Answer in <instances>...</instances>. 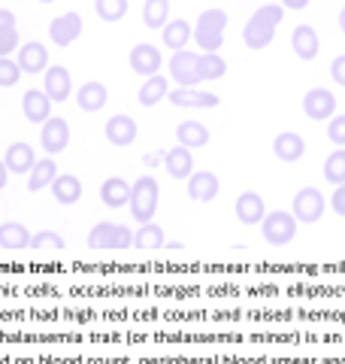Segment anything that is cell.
<instances>
[{
  "label": "cell",
  "mask_w": 345,
  "mask_h": 364,
  "mask_svg": "<svg viewBox=\"0 0 345 364\" xmlns=\"http://www.w3.org/2000/svg\"><path fill=\"white\" fill-rule=\"evenodd\" d=\"M167 100L172 107L182 109H215L218 107V95L212 91H197V88H172V95H167Z\"/></svg>",
  "instance_id": "8fae6325"
},
{
  "label": "cell",
  "mask_w": 345,
  "mask_h": 364,
  "mask_svg": "<svg viewBox=\"0 0 345 364\" xmlns=\"http://www.w3.org/2000/svg\"><path fill=\"white\" fill-rule=\"evenodd\" d=\"M330 76H333V82L345 88V55H336V58H333V64H330Z\"/></svg>",
  "instance_id": "ab89813d"
},
{
  "label": "cell",
  "mask_w": 345,
  "mask_h": 364,
  "mask_svg": "<svg viewBox=\"0 0 345 364\" xmlns=\"http://www.w3.org/2000/svg\"><path fill=\"white\" fill-rule=\"evenodd\" d=\"M18 79H21V67H18V61H13V58H0V85H4V88H13Z\"/></svg>",
  "instance_id": "74e56055"
},
{
  "label": "cell",
  "mask_w": 345,
  "mask_h": 364,
  "mask_svg": "<svg viewBox=\"0 0 345 364\" xmlns=\"http://www.w3.org/2000/svg\"><path fill=\"white\" fill-rule=\"evenodd\" d=\"M261 231H263V240L267 243L285 246L297 237V219H294V213H288V210H273L270 215H263Z\"/></svg>",
  "instance_id": "277c9868"
},
{
  "label": "cell",
  "mask_w": 345,
  "mask_h": 364,
  "mask_svg": "<svg viewBox=\"0 0 345 364\" xmlns=\"http://www.w3.org/2000/svg\"><path fill=\"white\" fill-rule=\"evenodd\" d=\"M43 91L49 95V100H55V104H61V100L70 97L73 79H70V73H67V67H61V64L49 67V70H45V85H43Z\"/></svg>",
  "instance_id": "5bb4252c"
},
{
  "label": "cell",
  "mask_w": 345,
  "mask_h": 364,
  "mask_svg": "<svg viewBox=\"0 0 345 364\" xmlns=\"http://www.w3.org/2000/svg\"><path fill=\"white\" fill-rule=\"evenodd\" d=\"M160 49H155L152 43H140V46H133L131 49V70L133 73H140V76H158L160 70Z\"/></svg>",
  "instance_id": "7c38bea8"
},
{
  "label": "cell",
  "mask_w": 345,
  "mask_h": 364,
  "mask_svg": "<svg viewBox=\"0 0 345 364\" xmlns=\"http://www.w3.org/2000/svg\"><path fill=\"white\" fill-rule=\"evenodd\" d=\"M282 6H285V9H306L309 0H282Z\"/></svg>",
  "instance_id": "b9f144b4"
},
{
  "label": "cell",
  "mask_w": 345,
  "mask_h": 364,
  "mask_svg": "<svg viewBox=\"0 0 345 364\" xmlns=\"http://www.w3.org/2000/svg\"><path fill=\"white\" fill-rule=\"evenodd\" d=\"M291 49L297 58H303V61H312L318 49H321V43H318V33L312 25H300V28H294L291 33Z\"/></svg>",
  "instance_id": "ffe728a7"
},
{
  "label": "cell",
  "mask_w": 345,
  "mask_h": 364,
  "mask_svg": "<svg viewBox=\"0 0 345 364\" xmlns=\"http://www.w3.org/2000/svg\"><path fill=\"white\" fill-rule=\"evenodd\" d=\"M285 18V6L282 4H267L255 9V16L248 18V25L243 31V40L248 49H267V46L275 40V28L282 25Z\"/></svg>",
  "instance_id": "6da1fadb"
},
{
  "label": "cell",
  "mask_w": 345,
  "mask_h": 364,
  "mask_svg": "<svg viewBox=\"0 0 345 364\" xmlns=\"http://www.w3.org/2000/svg\"><path fill=\"white\" fill-rule=\"evenodd\" d=\"M49 37L55 46H70L82 37V16L79 13H64L49 25Z\"/></svg>",
  "instance_id": "30bf717a"
},
{
  "label": "cell",
  "mask_w": 345,
  "mask_h": 364,
  "mask_svg": "<svg viewBox=\"0 0 345 364\" xmlns=\"http://www.w3.org/2000/svg\"><path fill=\"white\" fill-rule=\"evenodd\" d=\"M18 49V28H16V13L0 9V58H9V52Z\"/></svg>",
  "instance_id": "83f0119b"
},
{
  "label": "cell",
  "mask_w": 345,
  "mask_h": 364,
  "mask_svg": "<svg viewBox=\"0 0 345 364\" xmlns=\"http://www.w3.org/2000/svg\"><path fill=\"white\" fill-rule=\"evenodd\" d=\"M33 252H64V237L58 231H40L31 237Z\"/></svg>",
  "instance_id": "e575fe53"
},
{
  "label": "cell",
  "mask_w": 345,
  "mask_h": 364,
  "mask_svg": "<svg viewBox=\"0 0 345 364\" xmlns=\"http://www.w3.org/2000/svg\"><path fill=\"white\" fill-rule=\"evenodd\" d=\"M143 161H146L148 167H155L158 161H164V152H155V155H146V158H143Z\"/></svg>",
  "instance_id": "ee69618b"
},
{
  "label": "cell",
  "mask_w": 345,
  "mask_h": 364,
  "mask_svg": "<svg viewBox=\"0 0 345 364\" xmlns=\"http://www.w3.org/2000/svg\"><path fill=\"white\" fill-rule=\"evenodd\" d=\"M106 100H109V91L103 82H85L82 88L76 91V104L79 109H85V112H97L106 107Z\"/></svg>",
  "instance_id": "d4e9b609"
},
{
  "label": "cell",
  "mask_w": 345,
  "mask_h": 364,
  "mask_svg": "<svg viewBox=\"0 0 345 364\" xmlns=\"http://www.w3.org/2000/svg\"><path fill=\"white\" fill-rule=\"evenodd\" d=\"M224 28H227V13L224 9H206V13H200V18H197L194 40H197V46L206 55H212L215 49H221L224 46Z\"/></svg>",
  "instance_id": "3957f363"
},
{
  "label": "cell",
  "mask_w": 345,
  "mask_h": 364,
  "mask_svg": "<svg viewBox=\"0 0 345 364\" xmlns=\"http://www.w3.org/2000/svg\"><path fill=\"white\" fill-rule=\"evenodd\" d=\"M55 179H58V164H55V158H40V161L33 164V170L28 173V188H31V191H43L45 186H52Z\"/></svg>",
  "instance_id": "f1b7e54d"
},
{
  "label": "cell",
  "mask_w": 345,
  "mask_h": 364,
  "mask_svg": "<svg viewBox=\"0 0 345 364\" xmlns=\"http://www.w3.org/2000/svg\"><path fill=\"white\" fill-rule=\"evenodd\" d=\"M327 136H330V143H333V146H339V149L345 146V112H342V116H333V119H330V124H327Z\"/></svg>",
  "instance_id": "f35d334b"
},
{
  "label": "cell",
  "mask_w": 345,
  "mask_h": 364,
  "mask_svg": "<svg viewBox=\"0 0 345 364\" xmlns=\"http://www.w3.org/2000/svg\"><path fill=\"white\" fill-rule=\"evenodd\" d=\"M197 58H200V55L191 52V49L172 52V58H170V76H172V82H176L179 88H197V82H200Z\"/></svg>",
  "instance_id": "8992f818"
},
{
  "label": "cell",
  "mask_w": 345,
  "mask_h": 364,
  "mask_svg": "<svg viewBox=\"0 0 345 364\" xmlns=\"http://www.w3.org/2000/svg\"><path fill=\"white\" fill-rule=\"evenodd\" d=\"M103 134H106V140L112 146H131L136 140V122L131 116H112L106 122V128H103Z\"/></svg>",
  "instance_id": "44dd1931"
},
{
  "label": "cell",
  "mask_w": 345,
  "mask_h": 364,
  "mask_svg": "<svg viewBox=\"0 0 345 364\" xmlns=\"http://www.w3.org/2000/svg\"><path fill=\"white\" fill-rule=\"evenodd\" d=\"M303 112L312 122H324L336 116V97L330 88H309L303 97Z\"/></svg>",
  "instance_id": "ba28073f"
},
{
  "label": "cell",
  "mask_w": 345,
  "mask_h": 364,
  "mask_svg": "<svg viewBox=\"0 0 345 364\" xmlns=\"http://www.w3.org/2000/svg\"><path fill=\"white\" fill-rule=\"evenodd\" d=\"M31 237L28 228L21 222H4L0 225V249L6 252H18V249H31Z\"/></svg>",
  "instance_id": "cb8c5ba5"
},
{
  "label": "cell",
  "mask_w": 345,
  "mask_h": 364,
  "mask_svg": "<svg viewBox=\"0 0 345 364\" xmlns=\"http://www.w3.org/2000/svg\"><path fill=\"white\" fill-rule=\"evenodd\" d=\"M339 28H342V33H345V6H342V13H339Z\"/></svg>",
  "instance_id": "f6af8a7d"
},
{
  "label": "cell",
  "mask_w": 345,
  "mask_h": 364,
  "mask_svg": "<svg viewBox=\"0 0 345 364\" xmlns=\"http://www.w3.org/2000/svg\"><path fill=\"white\" fill-rule=\"evenodd\" d=\"M88 246L91 249H131L133 246V231L131 228H124V225L100 222V225L91 228Z\"/></svg>",
  "instance_id": "5b68a950"
},
{
  "label": "cell",
  "mask_w": 345,
  "mask_h": 364,
  "mask_svg": "<svg viewBox=\"0 0 345 364\" xmlns=\"http://www.w3.org/2000/svg\"><path fill=\"white\" fill-rule=\"evenodd\" d=\"M234 213L243 225H258V222H263V215H267V207H263L261 195H255V191H243L234 203Z\"/></svg>",
  "instance_id": "9a60e30c"
},
{
  "label": "cell",
  "mask_w": 345,
  "mask_h": 364,
  "mask_svg": "<svg viewBox=\"0 0 345 364\" xmlns=\"http://www.w3.org/2000/svg\"><path fill=\"white\" fill-rule=\"evenodd\" d=\"M167 95H170V79L158 73V76H148L146 82H143L140 97H136V100H140L143 107H155L158 100H164Z\"/></svg>",
  "instance_id": "f546056e"
},
{
  "label": "cell",
  "mask_w": 345,
  "mask_h": 364,
  "mask_svg": "<svg viewBox=\"0 0 345 364\" xmlns=\"http://www.w3.org/2000/svg\"><path fill=\"white\" fill-rule=\"evenodd\" d=\"M164 170L172 179H188L194 173V155L185 146H172L164 152Z\"/></svg>",
  "instance_id": "ac0fdd59"
},
{
  "label": "cell",
  "mask_w": 345,
  "mask_h": 364,
  "mask_svg": "<svg viewBox=\"0 0 345 364\" xmlns=\"http://www.w3.org/2000/svg\"><path fill=\"white\" fill-rule=\"evenodd\" d=\"M52 198L58 203H64V207L79 203V198H82V182H79L73 173H58V179L52 182Z\"/></svg>",
  "instance_id": "484cf974"
},
{
  "label": "cell",
  "mask_w": 345,
  "mask_h": 364,
  "mask_svg": "<svg viewBox=\"0 0 345 364\" xmlns=\"http://www.w3.org/2000/svg\"><path fill=\"white\" fill-rule=\"evenodd\" d=\"M21 112H25V119L28 122H40V124H45L52 116V100H49V95L45 91H40V88H31L25 97H21Z\"/></svg>",
  "instance_id": "2e32d148"
},
{
  "label": "cell",
  "mask_w": 345,
  "mask_h": 364,
  "mask_svg": "<svg viewBox=\"0 0 345 364\" xmlns=\"http://www.w3.org/2000/svg\"><path fill=\"white\" fill-rule=\"evenodd\" d=\"M40 143H43V149L49 152V158L61 155L67 146H70V124L64 119H49L40 131Z\"/></svg>",
  "instance_id": "9c48e42d"
},
{
  "label": "cell",
  "mask_w": 345,
  "mask_h": 364,
  "mask_svg": "<svg viewBox=\"0 0 345 364\" xmlns=\"http://www.w3.org/2000/svg\"><path fill=\"white\" fill-rule=\"evenodd\" d=\"M100 200L106 203L109 210H119L124 203H131V182H124L121 176H109L100 186Z\"/></svg>",
  "instance_id": "603a6c76"
},
{
  "label": "cell",
  "mask_w": 345,
  "mask_h": 364,
  "mask_svg": "<svg viewBox=\"0 0 345 364\" xmlns=\"http://www.w3.org/2000/svg\"><path fill=\"white\" fill-rule=\"evenodd\" d=\"M324 195H321L318 188H312V186H306V188H300L297 191V198H294V219L297 222H306V225H312V222H318L321 215H324Z\"/></svg>",
  "instance_id": "52a82bcc"
},
{
  "label": "cell",
  "mask_w": 345,
  "mask_h": 364,
  "mask_svg": "<svg viewBox=\"0 0 345 364\" xmlns=\"http://www.w3.org/2000/svg\"><path fill=\"white\" fill-rule=\"evenodd\" d=\"M18 67L21 73H43L49 70V52L43 43H25L18 49Z\"/></svg>",
  "instance_id": "d6986e66"
},
{
  "label": "cell",
  "mask_w": 345,
  "mask_h": 364,
  "mask_svg": "<svg viewBox=\"0 0 345 364\" xmlns=\"http://www.w3.org/2000/svg\"><path fill=\"white\" fill-rule=\"evenodd\" d=\"M40 4H55V0H40Z\"/></svg>",
  "instance_id": "bcb514c9"
},
{
  "label": "cell",
  "mask_w": 345,
  "mask_h": 364,
  "mask_svg": "<svg viewBox=\"0 0 345 364\" xmlns=\"http://www.w3.org/2000/svg\"><path fill=\"white\" fill-rule=\"evenodd\" d=\"M158 200H160V186H158V179L155 176H140L131 186V215L140 225H148L155 219V213H158Z\"/></svg>",
  "instance_id": "7a4b0ae2"
},
{
  "label": "cell",
  "mask_w": 345,
  "mask_h": 364,
  "mask_svg": "<svg viewBox=\"0 0 345 364\" xmlns=\"http://www.w3.org/2000/svg\"><path fill=\"white\" fill-rule=\"evenodd\" d=\"M167 240H164V228L148 222V225H140V231H133V246L143 249V252H152V249H160Z\"/></svg>",
  "instance_id": "4dcf8cb0"
},
{
  "label": "cell",
  "mask_w": 345,
  "mask_h": 364,
  "mask_svg": "<svg viewBox=\"0 0 345 364\" xmlns=\"http://www.w3.org/2000/svg\"><path fill=\"white\" fill-rule=\"evenodd\" d=\"M94 9L103 21H121L128 16V0H97Z\"/></svg>",
  "instance_id": "8d00e7d4"
},
{
  "label": "cell",
  "mask_w": 345,
  "mask_h": 364,
  "mask_svg": "<svg viewBox=\"0 0 345 364\" xmlns=\"http://www.w3.org/2000/svg\"><path fill=\"white\" fill-rule=\"evenodd\" d=\"M273 152H275V158H279V161L294 164V161H300V158H303L306 143H303V136H300V134L285 131V134H279V136L273 140Z\"/></svg>",
  "instance_id": "e0dca14e"
},
{
  "label": "cell",
  "mask_w": 345,
  "mask_h": 364,
  "mask_svg": "<svg viewBox=\"0 0 345 364\" xmlns=\"http://www.w3.org/2000/svg\"><path fill=\"white\" fill-rule=\"evenodd\" d=\"M330 207H333V213L342 215V219H345V182H342V186H336V191H333Z\"/></svg>",
  "instance_id": "60d3db41"
},
{
  "label": "cell",
  "mask_w": 345,
  "mask_h": 364,
  "mask_svg": "<svg viewBox=\"0 0 345 364\" xmlns=\"http://www.w3.org/2000/svg\"><path fill=\"white\" fill-rule=\"evenodd\" d=\"M4 164L9 173H31L33 164H37V155H33V146L28 143H13L4 155Z\"/></svg>",
  "instance_id": "7402d4cb"
},
{
  "label": "cell",
  "mask_w": 345,
  "mask_h": 364,
  "mask_svg": "<svg viewBox=\"0 0 345 364\" xmlns=\"http://www.w3.org/2000/svg\"><path fill=\"white\" fill-rule=\"evenodd\" d=\"M218 188H221V182H218L212 170H197V173L188 176V195L197 203H209L218 195Z\"/></svg>",
  "instance_id": "4fadbf2b"
},
{
  "label": "cell",
  "mask_w": 345,
  "mask_h": 364,
  "mask_svg": "<svg viewBox=\"0 0 345 364\" xmlns=\"http://www.w3.org/2000/svg\"><path fill=\"white\" fill-rule=\"evenodd\" d=\"M6 182H9V170H6V164H4V158H0V191L6 188Z\"/></svg>",
  "instance_id": "7bdbcfd3"
},
{
  "label": "cell",
  "mask_w": 345,
  "mask_h": 364,
  "mask_svg": "<svg viewBox=\"0 0 345 364\" xmlns=\"http://www.w3.org/2000/svg\"><path fill=\"white\" fill-rule=\"evenodd\" d=\"M176 140H179V146H185V149L194 152L209 143V128H206L203 122H182L176 128Z\"/></svg>",
  "instance_id": "4316f807"
},
{
  "label": "cell",
  "mask_w": 345,
  "mask_h": 364,
  "mask_svg": "<svg viewBox=\"0 0 345 364\" xmlns=\"http://www.w3.org/2000/svg\"><path fill=\"white\" fill-rule=\"evenodd\" d=\"M324 179L330 182V186H342L345 182V149H336L327 155L324 161Z\"/></svg>",
  "instance_id": "d590c367"
},
{
  "label": "cell",
  "mask_w": 345,
  "mask_h": 364,
  "mask_svg": "<svg viewBox=\"0 0 345 364\" xmlns=\"http://www.w3.org/2000/svg\"><path fill=\"white\" fill-rule=\"evenodd\" d=\"M197 73H200V82H212V79H221L224 73H227V61L221 58L218 52H212V55H200L197 58Z\"/></svg>",
  "instance_id": "d6a6232c"
},
{
  "label": "cell",
  "mask_w": 345,
  "mask_h": 364,
  "mask_svg": "<svg viewBox=\"0 0 345 364\" xmlns=\"http://www.w3.org/2000/svg\"><path fill=\"white\" fill-rule=\"evenodd\" d=\"M191 37H194V31H191L188 21L176 18V21H167V25H164V46H167V49L182 52V49H185V43H188Z\"/></svg>",
  "instance_id": "1f68e13d"
},
{
  "label": "cell",
  "mask_w": 345,
  "mask_h": 364,
  "mask_svg": "<svg viewBox=\"0 0 345 364\" xmlns=\"http://www.w3.org/2000/svg\"><path fill=\"white\" fill-rule=\"evenodd\" d=\"M167 18H170V0H146L143 4L146 28H164Z\"/></svg>",
  "instance_id": "836d02e7"
}]
</instances>
